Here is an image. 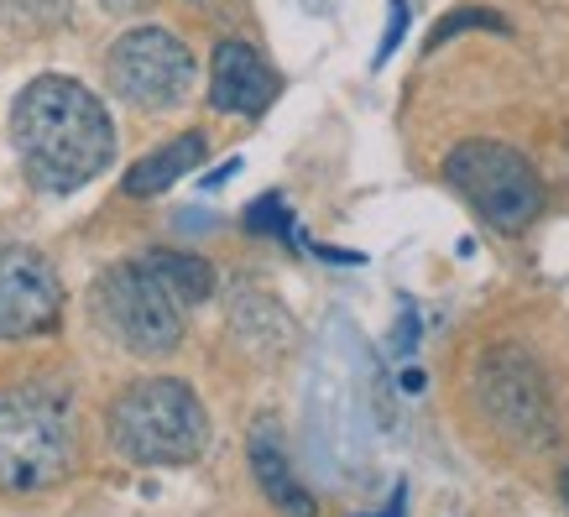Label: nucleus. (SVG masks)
I'll list each match as a JSON object with an SVG mask.
<instances>
[{"label":"nucleus","instance_id":"obj_1","mask_svg":"<svg viewBox=\"0 0 569 517\" xmlns=\"http://www.w3.org/2000/svg\"><path fill=\"white\" fill-rule=\"evenodd\" d=\"M11 141L27 178L48 193H73L116 162V121L79 79L42 73L11 105Z\"/></svg>","mask_w":569,"mask_h":517},{"label":"nucleus","instance_id":"obj_2","mask_svg":"<svg viewBox=\"0 0 569 517\" xmlns=\"http://www.w3.org/2000/svg\"><path fill=\"white\" fill-rule=\"evenodd\" d=\"M110 445L131 466H189L209 445V414L178 377H141L110 402Z\"/></svg>","mask_w":569,"mask_h":517},{"label":"nucleus","instance_id":"obj_3","mask_svg":"<svg viewBox=\"0 0 569 517\" xmlns=\"http://www.w3.org/2000/svg\"><path fill=\"white\" fill-rule=\"evenodd\" d=\"M73 470L69 397L48 381L0 392V491H48Z\"/></svg>","mask_w":569,"mask_h":517},{"label":"nucleus","instance_id":"obj_4","mask_svg":"<svg viewBox=\"0 0 569 517\" xmlns=\"http://www.w3.org/2000/svg\"><path fill=\"white\" fill-rule=\"evenodd\" d=\"M445 178L466 193V205L481 215L491 230L518 236L543 215V183L533 162L501 141H466L445 162Z\"/></svg>","mask_w":569,"mask_h":517},{"label":"nucleus","instance_id":"obj_5","mask_svg":"<svg viewBox=\"0 0 569 517\" xmlns=\"http://www.w3.org/2000/svg\"><path fill=\"white\" fill-rule=\"evenodd\" d=\"M94 314L100 325L116 335L121 350L131 356H168L183 340V304H178L162 277L147 261H116L110 272L94 282Z\"/></svg>","mask_w":569,"mask_h":517},{"label":"nucleus","instance_id":"obj_6","mask_svg":"<svg viewBox=\"0 0 569 517\" xmlns=\"http://www.w3.org/2000/svg\"><path fill=\"white\" fill-rule=\"evenodd\" d=\"M193 73H199L193 52L168 27H131L126 37H116V48L104 52L110 95H121L131 110H152V116L189 100Z\"/></svg>","mask_w":569,"mask_h":517},{"label":"nucleus","instance_id":"obj_7","mask_svg":"<svg viewBox=\"0 0 569 517\" xmlns=\"http://www.w3.org/2000/svg\"><path fill=\"white\" fill-rule=\"evenodd\" d=\"M476 397H481V414L512 439H533L543 445L553 429V402H549V381L538 371V361L528 350H491L476 371Z\"/></svg>","mask_w":569,"mask_h":517},{"label":"nucleus","instance_id":"obj_8","mask_svg":"<svg viewBox=\"0 0 569 517\" xmlns=\"http://www.w3.org/2000/svg\"><path fill=\"white\" fill-rule=\"evenodd\" d=\"M63 319V282L37 246L0 241V340H37Z\"/></svg>","mask_w":569,"mask_h":517},{"label":"nucleus","instance_id":"obj_9","mask_svg":"<svg viewBox=\"0 0 569 517\" xmlns=\"http://www.w3.org/2000/svg\"><path fill=\"white\" fill-rule=\"evenodd\" d=\"M277 73L272 63L261 58L251 42H220L214 58H209V105L220 116H241V121H257L267 116L277 100Z\"/></svg>","mask_w":569,"mask_h":517},{"label":"nucleus","instance_id":"obj_10","mask_svg":"<svg viewBox=\"0 0 569 517\" xmlns=\"http://www.w3.org/2000/svg\"><path fill=\"white\" fill-rule=\"evenodd\" d=\"M246 455H251L257 486L267 491V501H272L277 513L282 517H319V501H313L309 486L298 481V470H293V460H288V449H282V434H277L272 418H261L257 429H251Z\"/></svg>","mask_w":569,"mask_h":517},{"label":"nucleus","instance_id":"obj_11","mask_svg":"<svg viewBox=\"0 0 569 517\" xmlns=\"http://www.w3.org/2000/svg\"><path fill=\"white\" fill-rule=\"evenodd\" d=\"M204 157H209V137H204V131H183V137L152 147L141 162H131V172H126V193H131V199L168 193L173 183H183V178H189Z\"/></svg>","mask_w":569,"mask_h":517},{"label":"nucleus","instance_id":"obj_12","mask_svg":"<svg viewBox=\"0 0 569 517\" xmlns=\"http://www.w3.org/2000/svg\"><path fill=\"white\" fill-rule=\"evenodd\" d=\"M147 267L162 277V288L183 304V309H199L214 294V272H209L204 257H189V251H147Z\"/></svg>","mask_w":569,"mask_h":517},{"label":"nucleus","instance_id":"obj_13","mask_svg":"<svg viewBox=\"0 0 569 517\" xmlns=\"http://www.w3.org/2000/svg\"><path fill=\"white\" fill-rule=\"evenodd\" d=\"M0 21L21 32H52L69 21V0H0Z\"/></svg>","mask_w":569,"mask_h":517},{"label":"nucleus","instance_id":"obj_14","mask_svg":"<svg viewBox=\"0 0 569 517\" xmlns=\"http://www.w3.org/2000/svg\"><path fill=\"white\" fill-rule=\"evenodd\" d=\"M246 220H251V230H288V215H282V199H257V205L246 209Z\"/></svg>","mask_w":569,"mask_h":517},{"label":"nucleus","instance_id":"obj_15","mask_svg":"<svg viewBox=\"0 0 569 517\" xmlns=\"http://www.w3.org/2000/svg\"><path fill=\"white\" fill-rule=\"evenodd\" d=\"M402 32H408V6L397 0V6H392V27H387V42H381V58L392 52V42H397V37H402Z\"/></svg>","mask_w":569,"mask_h":517},{"label":"nucleus","instance_id":"obj_16","mask_svg":"<svg viewBox=\"0 0 569 517\" xmlns=\"http://www.w3.org/2000/svg\"><path fill=\"white\" fill-rule=\"evenodd\" d=\"M104 6H110V11H121V17H126V11H141L147 0H104Z\"/></svg>","mask_w":569,"mask_h":517},{"label":"nucleus","instance_id":"obj_17","mask_svg":"<svg viewBox=\"0 0 569 517\" xmlns=\"http://www.w3.org/2000/svg\"><path fill=\"white\" fill-rule=\"evenodd\" d=\"M565 491H569V470H565Z\"/></svg>","mask_w":569,"mask_h":517}]
</instances>
